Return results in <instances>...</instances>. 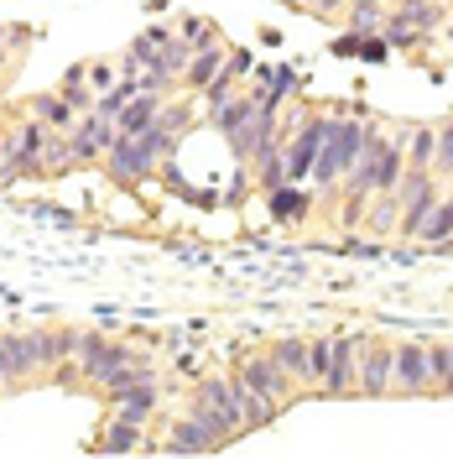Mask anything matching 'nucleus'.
I'll list each match as a JSON object with an SVG mask.
<instances>
[{
	"label": "nucleus",
	"mask_w": 453,
	"mask_h": 459,
	"mask_svg": "<svg viewBox=\"0 0 453 459\" xmlns=\"http://www.w3.org/2000/svg\"><path fill=\"white\" fill-rule=\"evenodd\" d=\"M360 146H365V120H355V115H334L308 178L318 183V188H339L344 178H349V168L360 162Z\"/></svg>",
	"instance_id": "f257e3e1"
},
{
	"label": "nucleus",
	"mask_w": 453,
	"mask_h": 459,
	"mask_svg": "<svg viewBox=\"0 0 453 459\" xmlns=\"http://www.w3.org/2000/svg\"><path fill=\"white\" fill-rule=\"evenodd\" d=\"M188 418H199L203 429L219 438V444H229L235 433H245L240 402H235V392H229V376H209V381H199V392H193V407H188Z\"/></svg>",
	"instance_id": "f03ea898"
},
{
	"label": "nucleus",
	"mask_w": 453,
	"mask_h": 459,
	"mask_svg": "<svg viewBox=\"0 0 453 459\" xmlns=\"http://www.w3.org/2000/svg\"><path fill=\"white\" fill-rule=\"evenodd\" d=\"M0 360H5L11 381H27V376L47 371V366H57V360H53V334H47V329H27V334H0Z\"/></svg>",
	"instance_id": "7ed1b4c3"
},
{
	"label": "nucleus",
	"mask_w": 453,
	"mask_h": 459,
	"mask_svg": "<svg viewBox=\"0 0 453 459\" xmlns=\"http://www.w3.org/2000/svg\"><path fill=\"white\" fill-rule=\"evenodd\" d=\"M438 22H443V5H438V0H406L397 16H386L380 42H386V48H412V42H423Z\"/></svg>",
	"instance_id": "20e7f679"
},
{
	"label": "nucleus",
	"mask_w": 453,
	"mask_h": 459,
	"mask_svg": "<svg viewBox=\"0 0 453 459\" xmlns=\"http://www.w3.org/2000/svg\"><path fill=\"white\" fill-rule=\"evenodd\" d=\"M157 162H162V157L146 146V136H120V131H115L110 152H105V168H110L115 183H141Z\"/></svg>",
	"instance_id": "39448f33"
},
{
	"label": "nucleus",
	"mask_w": 453,
	"mask_h": 459,
	"mask_svg": "<svg viewBox=\"0 0 453 459\" xmlns=\"http://www.w3.org/2000/svg\"><path fill=\"white\" fill-rule=\"evenodd\" d=\"M329 120H334V115H312V120H303V131H297L292 142H282L286 183H303V178L312 172V162H318V146H323V136H329Z\"/></svg>",
	"instance_id": "423d86ee"
},
{
	"label": "nucleus",
	"mask_w": 453,
	"mask_h": 459,
	"mask_svg": "<svg viewBox=\"0 0 453 459\" xmlns=\"http://www.w3.org/2000/svg\"><path fill=\"white\" fill-rule=\"evenodd\" d=\"M391 392L401 397H417V392H432V376H427V344H391Z\"/></svg>",
	"instance_id": "0eeeda50"
},
{
	"label": "nucleus",
	"mask_w": 453,
	"mask_h": 459,
	"mask_svg": "<svg viewBox=\"0 0 453 459\" xmlns=\"http://www.w3.org/2000/svg\"><path fill=\"white\" fill-rule=\"evenodd\" d=\"M240 376H245V386H251V392H261V397L277 402V407H286V402H292V386H297V381L271 360V355H245V360H240Z\"/></svg>",
	"instance_id": "6e6552de"
},
{
	"label": "nucleus",
	"mask_w": 453,
	"mask_h": 459,
	"mask_svg": "<svg viewBox=\"0 0 453 459\" xmlns=\"http://www.w3.org/2000/svg\"><path fill=\"white\" fill-rule=\"evenodd\" d=\"M355 392H365V397L391 392V344H386V340H360V360H355Z\"/></svg>",
	"instance_id": "1a4fd4ad"
},
{
	"label": "nucleus",
	"mask_w": 453,
	"mask_h": 459,
	"mask_svg": "<svg viewBox=\"0 0 453 459\" xmlns=\"http://www.w3.org/2000/svg\"><path fill=\"white\" fill-rule=\"evenodd\" d=\"M11 168L16 178H31V172H47V126L31 115L16 126V136H11Z\"/></svg>",
	"instance_id": "9d476101"
},
{
	"label": "nucleus",
	"mask_w": 453,
	"mask_h": 459,
	"mask_svg": "<svg viewBox=\"0 0 453 459\" xmlns=\"http://www.w3.org/2000/svg\"><path fill=\"white\" fill-rule=\"evenodd\" d=\"M360 340H365V334H339V340H329V371H323V392H329V397L355 392V360H360Z\"/></svg>",
	"instance_id": "9b49d317"
},
{
	"label": "nucleus",
	"mask_w": 453,
	"mask_h": 459,
	"mask_svg": "<svg viewBox=\"0 0 453 459\" xmlns=\"http://www.w3.org/2000/svg\"><path fill=\"white\" fill-rule=\"evenodd\" d=\"M115 142V120H105V115L89 110L84 120H73V131H68V146H73V157L79 162H94V157H105Z\"/></svg>",
	"instance_id": "f8f14e48"
},
{
	"label": "nucleus",
	"mask_w": 453,
	"mask_h": 459,
	"mask_svg": "<svg viewBox=\"0 0 453 459\" xmlns=\"http://www.w3.org/2000/svg\"><path fill=\"white\" fill-rule=\"evenodd\" d=\"M157 449H167V455H214V449H225V444L203 429L199 418H183V423L167 429V444H157Z\"/></svg>",
	"instance_id": "ddd939ff"
},
{
	"label": "nucleus",
	"mask_w": 453,
	"mask_h": 459,
	"mask_svg": "<svg viewBox=\"0 0 453 459\" xmlns=\"http://www.w3.org/2000/svg\"><path fill=\"white\" fill-rule=\"evenodd\" d=\"M225 74V42H209V48H193L188 68H183V84L188 89H209Z\"/></svg>",
	"instance_id": "4468645a"
},
{
	"label": "nucleus",
	"mask_w": 453,
	"mask_h": 459,
	"mask_svg": "<svg viewBox=\"0 0 453 459\" xmlns=\"http://www.w3.org/2000/svg\"><path fill=\"white\" fill-rule=\"evenodd\" d=\"M110 402H115V418L146 423V418L157 412V386H151V381H136V386H120V392H110Z\"/></svg>",
	"instance_id": "2eb2a0df"
},
{
	"label": "nucleus",
	"mask_w": 453,
	"mask_h": 459,
	"mask_svg": "<svg viewBox=\"0 0 453 459\" xmlns=\"http://www.w3.org/2000/svg\"><path fill=\"white\" fill-rule=\"evenodd\" d=\"M157 110H162V94H151V89H141V94H136V100H131L125 110L115 115V131H120V136H141L146 126L157 120Z\"/></svg>",
	"instance_id": "dca6fc26"
},
{
	"label": "nucleus",
	"mask_w": 453,
	"mask_h": 459,
	"mask_svg": "<svg viewBox=\"0 0 453 459\" xmlns=\"http://www.w3.org/2000/svg\"><path fill=\"white\" fill-rule=\"evenodd\" d=\"M94 449H99V455H136V449H141V423H131V418H110Z\"/></svg>",
	"instance_id": "f3484780"
},
{
	"label": "nucleus",
	"mask_w": 453,
	"mask_h": 459,
	"mask_svg": "<svg viewBox=\"0 0 453 459\" xmlns=\"http://www.w3.org/2000/svg\"><path fill=\"white\" fill-rule=\"evenodd\" d=\"M365 230L370 235H397V220H401V199L397 194H370V204H365Z\"/></svg>",
	"instance_id": "a211bd4d"
},
{
	"label": "nucleus",
	"mask_w": 453,
	"mask_h": 459,
	"mask_svg": "<svg viewBox=\"0 0 453 459\" xmlns=\"http://www.w3.org/2000/svg\"><path fill=\"white\" fill-rule=\"evenodd\" d=\"M266 199H271V214H277V220H303L308 204H312L297 183H277V188H266Z\"/></svg>",
	"instance_id": "6ab92c4d"
},
{
	"label": "nucleus",
	"mask_w": 453,
	"mask_h": 459,
	"mask_svg": "<svg viewBox=\"0 0 453 459\" xmlns=\"http://www.w3.org/2000/svg\"><path fill=\"white\" fill-rule=\"evenodd\" d=\"M417 240H427V246H443V240H453V199H438L432 209H427Z\"/></svg>",
	"instance_id": "aec40b11"
},
{
	"label": "nucleus",
	"mask_w": 453,
	"mask_h": 459,
	"mask_svg": "<svg viewBox=\"0 0 453 459\" xmlns=\"http://www.w3.org/2000/svg\"><path fill=\"white\" fill-rule=\"evenodd\" d=\"M271 360H277V366H282L297 386L308 381V340H282L277 350H271Z\"/></svg>",
	"instance_id": "412c9836"
},
{
	"label": "nucleus",
	"mask_w": 453,
	"mask_h": 459,
	"mask_svg": "<svg viewBox=\"0 0 453 459\" xmlns=\"http://www.w3.org/2000/svg\"><path fill=\"white\" fill-rule=\"evenodd\" d=\"M31 110H37V120H42L47 131H73V115H79L73 105H68V100H63V94H47V100H37Z\"/></svg>",
	"instance_id": "4be33fe9"
},
{
	"label": "nucleus",
	"mask_w": 453,
	"mask_h": 459,
	"mask_svg": "<svg viewBox=\"0 0 453 459\" xmlns=\"http://www.w3.org/2000/svg\"><path fill=\"white\" fill-rule=\"evenodd\" d=\"M432 152H438V126H417V131L406 136V168L432 172Z\"/></svg>",
	"instance_id": "5701e85b"
},
{
	"label": "nucleus",
	"mask_w": 453,
	"mask_h": 459,
	"mask_svg": "<svg viewBox=\"0 0 453 459\" xmlns=\"http://www.w3.org/2000/svg\"><path fill=\"white\" fill-rule=\"evenodd\" d=\"M251 115H255V100H219V105H214V126H219L225 136H235Z\"/></svg>",
	"instance_id": "b1692460"
},
{
	"label": "nucleus",
	"mask_w": 453,
	"mask_h": 459,
	"mask_svg": "<svg viewBox=\"0 0 453 459\" xmlns=\"http://www.w3.org/2000/svg\"><path fill=\"white\" fill-rule=\"evenodd\" d=\"M427 376H432V392L453 386V344H427Z\"/></svg>",
	"instance_id": "393cba45"
},
{
	"label": "nucleus",
	"mask_w": 453,
	"mask_h": 459,
	"mask_svg": "<svg viewBox=\"0 0 453 459\" xmlns=\"http://www.w3.org/2000/svg\"><path fill=\"white\" fill-rule=\"evenodd\" d=\"M157 126L183 142V131L193 126V100H172V105H162V110H157Z\"/></svg>",
	"instance_id": "a878e982"
},
{
	"label": "nucleus",
	"mask_w": 453,
	"mask_h": 459,
	"mask_svg": "<svg viewBox=\"0 0 453 459\" xmlns=\"http://www.w3.org/2000/svg\"><path fill=\"white\" fill-rule=\"evenodd\" d=\"M349 22H355L360 37H380V27H386V5H360V0H349Z\"/></svg>",
	"instance_id": "bb28decb"
},
{
	"label": "nucleus",
	"mask_w": 453,
	"mask_h": 459,
	"mask_svg": "<svg viewBox=\"0 0 453 459\" xmlns=\"http://www.w3.org/2000/svg\"><path fill=\"white\" fill-rule=\"evenodd\" d=\"M432 178H449L453 183V120L438 126V152H432Z\"/></svg>",
	"instance_id": "cd10ccee"
},
{
	"label": "nucleus",
	"mask_w": 453,
	"mask_h": 459,
	"mask_svg": "<svg viewBox=\"0 0 453 459\" xmlns=\"http://www.w3.org/2000/svg\"><path fill=\"white\" fill-rule=\"evenodd\" d=\"M323 371H329V340H308V381L303 386L323 392Z\"/></svg>",
	"instance_id": "c85d7f7f"
},
{
	"label": "nucleus",
	"mask_w": 453,
	"mask_h": 459,
	"mask_svg": "<svg viewBox=\"0 0 453 459\" xmlns=\"http://www.w3.org/2000/svg\"><path fill=\"white\" fill-rule=\"evenodd\" d=\"M183 42L188 48H209V42H219V31L209 27L203 16H193V22H183Z\"/></svg>",
	"instance_id": "c756f323"
},
{
	"label": "nucleus",
	"mask_w": 453,
	"mask_h": 459,
	"mask_svg": "<svg viewBox=\"0 0 453 459\" xmlns=\"http://www.w3.org/2000/svg\"><path fill=\"white\" fill-rule=\"evenodd\" d=\"M79 355V329H57L53 334V360L63 366V360H73Z\"/></svg>",
	"instance_id": "7c9ffc66"
},
{
	"label": "nucleus",
	"mask_w": 453,
	"mask_h": 459,
	"mask_svg": "<svg viewBox=\"0 0 453 459\" xmlns=\"http://www.w3.org/2000/svg\"><path fill=\"white\" fill-rule=\"evenodd\" d=\"M303 5H308L312 16H323V22H334L339 11H349V0H303Z\"/></svg>",
	"instance_id": "2f4dec72"
},
{
	"label": "nucleus",
	"mask_w": 453,
	"mask_h": 459,
	"mask_svg": "<svg viewBox=\"0 0 453 459\" xmlns=\"http://www.w3.org/2000/svg\"><path fill=\"white\" fill-rule=\"evenodd\" d=\"M251 68H255L251 53H225V74H229V79H245Z\"/></svg>",
	"instance_id": "473e14b6"
},
{
	"label": "nucleus",
	"mask_w": 453,
	"mask_h": 459,
	"mask_svg": "<svg viewBox=\"0 0 453 459\" xmlns=\"http://www.w3.org/2000/svg\"><path fill=\"white\" fill-rule=\"evenodd\" d=\"M16 183V168H11V136H0V188Z\"/></svg>",
	"instance_id": "72a5a7b5"
},
{
	"label": "nucleus",
	"mask_w": 453,
	"mask_h": 459,
	"mask_svg": "<svg viewBox=\"0 0 453 459\" xmlns=\"http://www.w3.org/2000/svg\"><path fill=\"white\" fill-rule=\"evenodd\" d=\"M94 84H99V89H110V84H115V68H105V63H94Z\"/></svg>",
	"instance_id": "f704fd0d"
},
{
	"label": "nucleus",
	"mask_w": 453,
	"mask_h": 459,
	"mask_svg": "<svg viewBox=\"0 0 453 459\" xmlns=\"http://www.w3.org/2000/svg\"><path fill=\"white\" fill-rule=\"evenodd\" d=\"M5 74H11V53L0 48V84H5Z\"/></svg>",
	"instance_id": "c9c22d12"
},
{
	"label": "nucleus",
	"mask_w": 453,
	"mask_h": 459,
	"mask_svg": "<svg viewBox=\"0 0 453 459\" xmlns=\"http://www.w3.org/2000/svg\"><path fill=\"white\" fill-rule=\"evenodd\" d=\"M5 386H16V381H11V371H5V360H0V392H5Z\"/></svg>",
	"instance_id": "e433bc0d"
},
{
	"label": "nucleus",
	"mask_w": 453,
	"mask_h": 459,
	"mask_svg": "<svg viewBox=\"0 0 453 459\" xmlns=\"http://www.w3.org/2000/svg\"><path fill=\"white\" fill-rule=\"evenodd\" d=\"M360 5H386V0H360Z\"/></svg>",
	"instance_id": "4c0bfd02"
},
{
	"label": "nucleus",
	"mask_w": 453,
	"mask_h": 459,
	"mask_svg": "<svg viewBox=\"0 0 453 459\" xmlns=\"http://www.w3.org/2000/svg\"><path fill=\"white\" fill-rule=\"evenodd\" d=\"M443 31H449V42H453V22H449V27H443Z\"/></svg>",
	"instance_id": "58836bf2"
},
{
	"label": "nucleus",
	"mask_w": 453,
	"mask_h": 459,
	"mask_svg": "<svg viewBox=\"0 0 453 459\" xmlns=\"http://www.w3.org/2000/svg\"><path fill=\"white\" fill-rule=\"evenodd\" d=\"M443 5H453V0H443Z\"/></svg>",
	"instance_id": "ea45409f"
},
{
	"label": "nucleus",
	"mask_w": 453,
	"mask_h": 459,
	"mask_svg": "<svg viewBox=\"0 0 453 459\" xmlns=\"http://www.w3.org/2000/svg\"><path fill=\"white\" fill-rule=\"evenodd\" d=\"M449 392H453V386H449Z\"/></svg>",
	"instance_id": "a19ab883"
},
{
	"label": "nucleus",
	"mask_w": 453,
	"mask_h": 459,
	"mask_svg": "<svg viewBox=\"0 0 453 459\" xmlns=\"http://www.w3.org/2000/svg\"><path fill=\"white\" fill-rule=\"evenodd\" d=\"M449 199H453V194H449Z\"/></svg>",
	"instance_id": "79ce46f5"
}]
</instances>
